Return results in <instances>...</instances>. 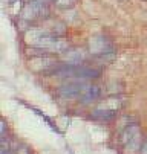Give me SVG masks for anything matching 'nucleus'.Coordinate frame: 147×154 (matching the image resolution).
Returning a JSON list of instances; mask_svg holds the SVG:
<instances>
[{"mask_svg":"<svg viewBox=\"0 0 147 154\" xmlns=\"http://www.w3.org/2000/svg\"><path fill=\"white\" fill-rule=\"evenodd\" d=\"M75 0H55V3L60 5V6H71Z\"/></svg>","mask_w":147,"mask_h":154,"instance_id":"5","label":"nucleus"},{"mask_svg":"<svg viewBox=\"0 0 147 154\" xmlns=\"http://www.w3.org/2000/svg\"><path fill=\"white\" fill-rule=\"evenodd\" d=\"M60 96L68 99H80L81 102H89L100 96V87L85 82V81H74L61 85L58 89Z\"/></svg>","mask_w":147,"mask_h":154,"instance_id":"1","label":"nucleus"},{"mask_svg":"<svg viewBox=\"0 0 147 154\" xmlns=\"http://www.w3.org/2000/svg\"><path fill=\"white\" fill-rule=\"evenodd\" d=\"M120 143L123 146V149L126 152H136L141 151L142 148V133H141V128L136 124H129L123 130V133L120 136Z\"/></svg>","mask_w":147,"mask_h":154,"instance_id":"2","label":"nucleus"},{"mask_svg":"<svg viewBox=\"0 0 147 154\" xmlns=\"http://www.w3.org/2000/svg\"><path fill=\"white\" fill-rule=\"evenodd\" d=\"M117 113L112 112V110H97V112L92 113V116L95 119H104V121H107V119H113Z\"/></svg>","mask_w":147,"mask_h":154,"instance_id":"4","label":"nucleus"},{"mask_svg":"<svg viewBox=\"0 0 147 154\" xmlns=\"http://www.w3.org/2000/svg\"><path fill=\"white\" fill-rule=\"evenodd\" d=\"M55 75L63 76V78H72V79H94L100 76V70L92 69V67H83V66H77V64H68L63 66V67H58L54 70Z\"/></svg>","mask_w":147,"mask_h":154,"instance_id":"3","label":"nucleus"},{"mask_svg":"<svg viewBox=\"0 0 147 154\" xmlns=\"http://www.w3.org/2000/svg\"><path fill=\"white\" fill-rule=\"evenodd\" d=\"M141 154H147V140L142 143V148H141Z\"/></svg>","mask_w":147,"mask_h":154,"instance_id":"6","label":"nucleus"}]
</instances>
